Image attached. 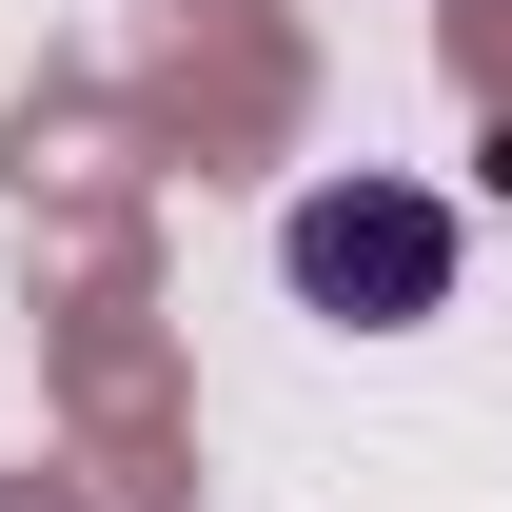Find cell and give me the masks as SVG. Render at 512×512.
<instances>
[{
	"label": "cell",
	"mask_w": 512,
	"mask_h": 512,
	"mask_svg": "<svg viewBox=\"0 0 512 512\" xmlns=\"http://www.w3.org/2000/svg\"><path fill=\"white\" fill-rule=\"evenodd\" d=\"M296 296H316V316H355V335L434 316V296H453V217H434L414 178H335V197H296Z\"/></svg>",
	"instance_id": "1"
}]
</instances>
